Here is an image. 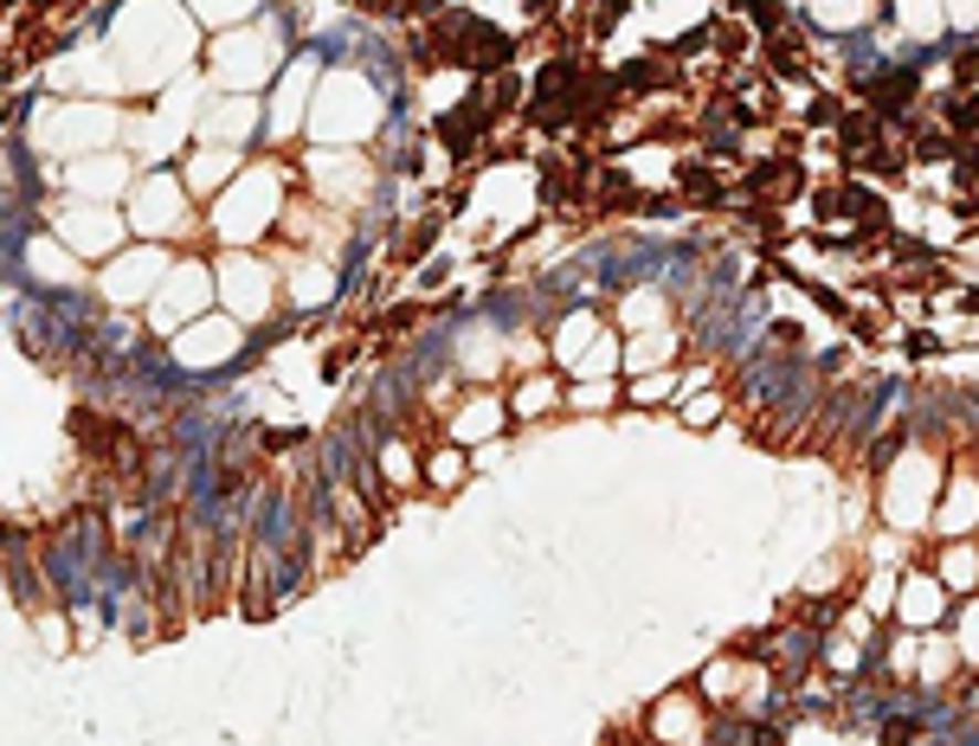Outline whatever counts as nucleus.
Masks as SVG:
<instances>
[{"instance_id": "1", "label": "nucleus", "mask_w": 979, "mask_h": 746, "mask_svg": "<svg viewBox=\"0 0 979 746\" xmlns=\"http://www.w3.org/2000/svg\"><path fill=\"white\" fill-rule=\"evenodd\" d=\"M748 200H773V206H787L806 193V168L792 161V154H767V161H748Z\"/></svg>"}, {"instance_id": "2", "label": "nucleus", "mask_w": 979, "mask_h": 746, "mask_svg": "<svg viewBox=\"0 0 979 746\" xmlns=\"http://www.w3.org/2000/svg\"><path fill=\"white\" fill-rule=\"evenodd\" d=\"M760 77L767 84H806L812 77V58H806V45H799V33H773L760 39Z\"/></svg>"}, {"instance_id": "3", "label": "nucleus", "mask_w": 979, "mask_h": 746, "mask_svg": "<svg viewBox=\"0 0 979 746\" xmlns=\"http://www.w3.org/2000/svg\"><path fill=\"white\" fill-rule=\"evenodd\" d=\"M509 65H516V39L503 33V26H490V20H477L471 26V65L464 72L496 77V72H509Z\"/></svg>"}, {"instance_id": "4", "label": "nucleus", "mask_w": 979, "mask_h": 746, "mask_svg": "<svg viewBox=\"0 0 979 746\" xmlns=\"http://www.w3.org/2000/svg\"><path fill=\"white\" fill-rule=\"evenodd\" d=\"M677 193L683 200H696V206H722V168H709V161H683L677 168Z\"/></svg>"}, {"instance_id": "5", "label": "nucleus", "mask_w": 979, "mask_h": 746, "mask_svg": "<svg viewBox=\"0 0 979 746\" xmlns=\"http://www.w3.org/2000/svg\"><path fill=\"white\" fill-rule=\"evenodd\" d=\"M439 232H445V206H439V213H425L419 225H407V232H400V245H393V264H419L425 252H432V245H439Z\"/></svg>"}, {"instance_id": "6", "label": "nucleus", "mask_w": 979, "mask_h": 746, "mask_svg": "<svg viewBox=\"0 0 979 746\" xmlns=\"http://www.w3.org/2000/svg\"><path fill=\"white\" fill-rule=\"evenodd\" d=\"M741 13H748V26H754L760 39L787 33V0H741Z\"/></svg>"}, {"instance_id": "7", "label": "nucleus", "mask_w": 979, "mask_h": 746, "mask_svg": "<svg viewBox=\"0 0 979 746\" xmlns=\"http://www.w3.org/2000/svg\"><path fill=\"white\" fill-rule=\"evenodd\" d=\"M838 122H844V104H838L831 90H819V97L806 104V129H819V136H825V129H838Z\"/></svg>"}, {"instance_id": "8", "label": "nucleus", "mask_w": 979, "mask_h": 746, "mask_svg": "<svg viewBox=\"0 0 979 746\" xmlns=\"http://www.w3.org/2000/svg\"><path fill=\"white\" fill-rule=\"evenodd\" d=\"M716 52H728V58H741V52H748V26L722 13V20H716Z\"/></svg>"}, {"instance_id": "9", "label": "nucleus", "mask_w": 979, "mask_h": 746, "mask_svg": "<svg viewBox=\"0 0 979 746\" xmlns=\"http://www.w3.org/2000/svg\"><path fill=\"white\" fill-rule=\"evenodd\" d=\"M889 329V309H851V335L857 341H876Z\"/></svg>"}, {"instance_id": "10", "label": "nucleus", "mask_w": 979, "mask_h": 746, "mask_svg": "<svg viewBox=\"0 0 979 746\" xmlns=\"http://www.w3.org/2000/svg\"><path fill=\"white\" fill-rule=\"evenodd\" d=\"M457 477H464V457H457V450L432 457V489H457Z\"/></svg>"}, {"instance_id": "11", "label": "nucleus", "mask_w": 979, "mask_h": 746, "mask_svg": "<svg viewBox=\"0 0 979 746\" xmlns=\"http://www.w3.org/2000/svg\"><path fill=\"white\" fill-rule=\"evenodd\" d=\"M954 84H960V90H979V45H967V52L954 58Z\"/></svg>"}, {"instance_id": "12", "label": "nucleus", "mask_w": 979, "mask_h": 746, "mask_svg": "<svg viewBox=\"0 0 979 746\" xmlns=\"http://www.w3.org/2000/svg\"><path fill=\"white\" fill-rule=\"evenodd\" d=\"M935 348H941V341H935V335H908V354H915V361H928Z\"/></svg>"}, {"instance_id": "13", "label": "nucleus", "mask_w": 979, "mask_h": 746, "mask_svg": "<svg viewBox=\"0 0 979 746\" xmlns=\"http://www.w3.org/2000/svg\"><path fill=\"white\" fill-rule=\"evenodd\" d=\"M555 7H561V0H528V13H535V20H555Z\"/></svg>"}, {"instance_id": "14", "label": "nucleus", "mask_w": 979, "mask_h": 746, "mask_svg": "<svg viewBox=\"0 0 979 746\" xmlns=\"http://www.w3.org/2000/svg\"><path fill=\"white\" fill-rule=\"evenodd\" d=\"M722 13H741V0H722Z\"/></svg>"}]
</instances>
